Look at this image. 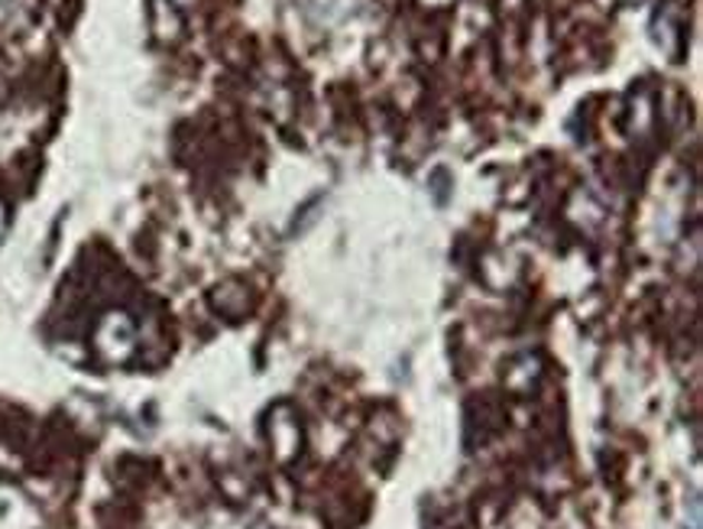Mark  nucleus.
<instances>
[{
  "mask_svg": "<svg viewBox=\"0 0 703 529\" xmlns=\"http://www.w3.org/2000/svg\"><path fill=\"white\" fill-rule=\"evenodd\" d=\"M37 510L13 488H0V529H37Z\"/></svg>",
  "mask_w": 703,
  "mask_h": 529,
  "instance_id": "nucleus-1",
  "label": "nucleus"
}]
</instances>
